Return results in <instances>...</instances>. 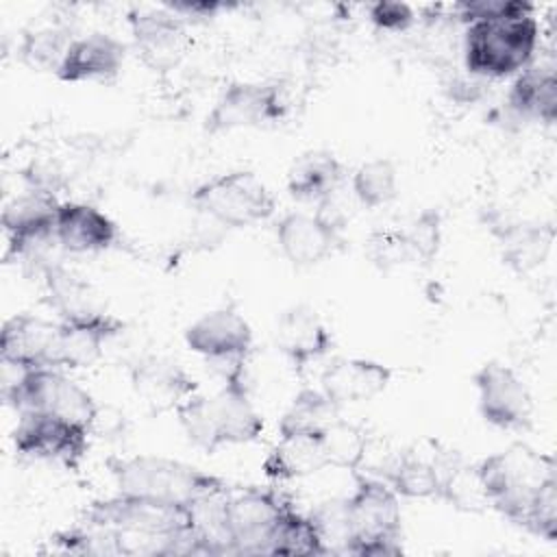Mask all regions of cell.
Returning a JSON list of instances; mask_svg holds the SVG:
<instances>
[{
    "label": "cell",
    "mask_w": 557,
    "mask_h": 557,
    "mask_svg": "<svg viewBox=\"0 0 557 557\" xmlns=\"http://www.w3.org/2000/svg\"><path fill=\"white\" fill-rule=\"evenodd\" d=\"M540 41L533 15H505L470 22L463 37V65L476 78H505L524 70Z\"/></svg>",
    "instance_id": "277c9868"
},
{
    "label": "cell",
    "mask_w": 557,
    "mask_h": 557,
    "mask_svg": "<svg viewBox=\"0 0 557 557\" xmlns=\"http://www.w3.org/2000/svg\"><path fill=\"white\" fill-rule=\"evenodd\" d=\"M74 39L76 37L72 28L65 24H50L26 30L20 41V59L35 70H48L57 74Z\"/></svg>",
    "instance_id": "f546056e"
},
{
    "label": "cell",
    "mask_w": 557,
    "mask_h": 557,
    "mask_svg": "<svg viewBox=\"0 0 557 557\" xmlns=\"http://www.w3.org/2000/svg\"><path fill=\"white\" fill-rule=\"evenodd\" d=\"M292 505L278 487H231L224 496V516L233 555H265L276 520Z\"/></svg>",
    "instance_id": "30bf717a"
},
{
    "label": "cell",
    "mask_w": 557,
    "mask_h": 557,
    "mask_svg": "<svg viewBox=\"0 0 557 557\" xmlns=\"http://www.w3.org/2000/svg\"><path fill=\"white\" fill-rule=\"evenodd\" d=\"M107 468L120 494L170 505H189L202 496L231 490L226 479L161 455L109 457Z\"/></svg>",
    "instance_id": "7a4b0ae2"
},
{
    "label": "cell",
    "mask_w": 557,
    "mask_h": 557,
    "mask_svg": "<svg viewBox=\"0 0 557 557\" xmlns=\"http://www.w3.org/2000/svg\"><path fill=\"white\" fill-rule=\"evenodd\" d=\"M124 331V322L104 311L63 318L57 337V370H81L94 366L104 346Z\"/></svg>",
    "instance_id": "ac0fdd59"
},
{
    "label": "cell",
    "mask_w": 557,
    "mask_h": 557,
    "mask_svg": "<svg viewBox=\"0 0 557 557\" xmlns=\"http://www.w3.org/2000/svg\"><path fill=\"white\" fill-rule=\"evenodd\" d=\"M83 522L124 533L176 540L189 531V509L187 505H170L117 492V496L94 500L85 509Z\"/></svg>",
    "instance_id": "ba28073f"
},
{
    "label": "cell",
    "mask_w": 557,
    "mask_h": 557,
    "mask_svg": "<svg viewBox=\"0 0 557 557\" xmlns=\"http://www.w3.org/2000/svg\"><path fill=\"white\" fill-rule=\"evenodd\" d=\"M126 59V46L107 35L89 33L76 37L57 70V78L63 83H87V81H111L120 74Z\"/></svg>",
    "instance_id": "7402d4cb"
},
{
    "label": "cell",
    "mask_w": 557,
    "mask_h": 557,
    "mask_svg": "<svg viewBox=\"0 0 557 557\" xmlns=\"http://www.w3.org/2000/svg\"><path fill=\"white\" fill-rule=\"evenodd\" d=\"M128 28L137 57L154 72L174 70L189 50L187 22L165 7L128 11Z\"/></svg>",
    "instance_id": "5bb4252c"
},
{
    "label": "cell",
    "mask_w": 557,
    "mask_h": 557,
    "mask_svg": "<svg viewBox=\"0 0 557 557\" xmlns=\"http://www.w3.org/2000/svg\"><path fill=\"white\" fill-rule=\"evenodd\" d=\"M329 466L322 437L315 435H278V442L263 459V474L274 481L307 479Z\"/></svg>",
    "instance_id": "484cf974"
},
{
    "label": "cell",
    "mask_w": 557,
    "mask_h": 557,
    "mask_svg": "<svg viewBox=\"0 0 557 557\" xmlns=\"http://www.w3.org/2000/svg\"><path fill=\"white\" fill-rule=\"evenodd\" d=\"M437 498L468 513H481L490 509V500L479 479L476 463H466L463 459H459L448 468V472L442 479Z\"/></svg>",
    "instance_id": "836d02e7"
},
{
    "label": "cell",
    "mask_w": 557,
    "mask_h": 557,
    "mask_svg": "<svg viewBox=\"0 0 557 557\" xmlns=\"http://www.w3.org/2000/svg\"><path fill=\"white\" fill-rule=\"evenodd\" d=\"M459 459V453L444 448L440 442L424 440L398 453L383 481L403 498H437L444 474Z\"/></svg>",
    "instance_id": "9a60e30c"
},
{
    "label": "cell",
    "mask_w": 557,
    "mask_h": 557,
    "mask_svg": "<svg viewBox=\"0 0 557 557\" xmlns=\"http://www.w3.org/2000/svg\"><path fill=\"white\" fill-rule=\"evenodd\" d=\"M39 274L44 278L48 305L61 315V320L100 311L94 305V292L89 283L76 276L74 272L65 270L59 261L46 265Z\"/></svg>",
    "instance_id": "f1b7e54d"
},
{
    "label": "cell",
    "mask_w": 557,
    "mask_h": 557,
    "mask_svg": "<svg viewBox=\"0 0 557 557\" xmlns=\"http://www.w3.org/2000/svg\"><path fill=\"white\" fill-rule=\"evenodd\" d=\"M7 405L20 411H44L91 429L98 403L76 381L57 368L20 370L15 379L2 385ZM91 433V431H89Z\"/></svg>",
    "instance_id": "52a82bcc"
},
{
    "label": "cell",
    "mask_w": 557,
    "mask_h": 557,
    "mask_svg": "<svg viewBox=\"0 0 557 557\" xmlns=\"http://www.w3.org/2000/svg\"><path fill=\"white\" fill-rule=\"evenodd\" d=\"M368 444H370L368 431L355 422L344 420V418H337L322 433V446H324L329 466L344 468L350 472L361 470Z\"/></svg>",
    "instance_id": "d6a6232c"
},
{
    "label": "cell",
    "mask_w": 557,
    "mask_h": 557,
    "mask_svg": "<svg viewBox=\"0 0 557 557\" xmlns=\"http://www.w3.org/2000/svg\"><path fill=\"white\" fill-rule=\"evenodd\" d=\"M476 470L490 507L524 531L535 527L546 496L557 490L555 459L522 442L487 455Z\"/></svg>",
    "instance_id": "6da1fadb"
},
{
    "label": "cell",
    "mask_w": 557,
    "mask_h": 557,
    "mask_svg": "<svg viewBox=\"0 0 557 557\" xmlns=\"http://www.w3.org/2000/svg\"><path fill=\"white\" fill-rule=\"evenodd\" d=\"M174 411L189 442L205 453L257 442L265 426L250 400V387L239 385H222L213 396L191 394Z\"/></svg>",
    "instance_id": "3957f363"
},
{
    "label": "cell",
    "mask_w": 557,
    "mask_h": 557,
    "mask_svg": "<svg viewBox=\"0 0 557 557\" xmlns=\"http://www.w3.org/2000/svg\"><path fill=\"white\" fill-rule=\"evenodd\" d=\"M481 418L503 431H527L533 422V396L511 366L483 363L474 376Z\"/></svg>",
    "instance_id": "7c38bea8"
},
{
    "label": "cell",
    "mask_w": 557,
    "mask_h": 557,
    "mask_svg": "<svg viewBox=\"0 0 557 557\" xmlns=\"http://www.w3.org/2000/svg\"><path fill=\"white\" fill-rule=\"evenodd\" d=\"M59 322L33 313H17L2 324L0 361L20 370L57 368Z\"/></svg>",
    "instance_id": "2e32d148"
},
{
    "label": "cell",
    "mask_w": 557,
    "mask_h": 557,
    "mask_svg": "<svg viewBox=\"0 0 557 557\" xmlns=\"http://www.w3.org/2000/svg\"><path fill=\"white\" fill-rule=\"evenodd\" d=\"M507 111L524 122H557V65L555 61H531L520 70L507 94Z\"/></svg>",
    "instance_id": "603a6c76"
},
{
    "label": "cell",
    "mask_w": 557,
    "mask_h": 557,
    "mask_svg": "<svg viewBox=\"0 0 557 557\" xmlns=\"http://www.w3.org/2000/svg\"><path fill=\"white\" fill-rule=\"evenodd\" d=\"M339 418V407L322 392L302 387L292 398L289 407L278 420V435H315L322 433Z\"/></svg>",
    "instance_id": "83f0119b"
},
{
    "label": "cell",
    "mask_w": 557,
    "mask_h": 557,
    "mask_svg": "<svg viewBox=\"0 0 557 557\" xmlns=\"http://www.w3.org/2000/svg\"><path fill=\"white\" fill-rule=\"evenodd\" d=\"M272 339L274 348L296 370V374H302L333 348V335L329 326L307 305L285 309L274 324Z\"/></svg>",
    "instance_id": "e0dca14e"
},
{
    "label": "cell",
    "mask_w": 557,
    "mask_h": 557,
    "mask_svg": "<svg viewBox=\"0 0 557 557\" xmlns=\"http://www.w3.org/2000/svg\"><path fill=\"white\" fill-rule=\"evenodd\" d=\"M352 196L366 209H379L396 198L398 172L389 159H370L352 172Z\"/></svg>",
    "instance_id": "1f68e13d"
},
{
    "label": "cell",
    "mask_w": 557,
    "mask_h": 557,
    "mask_svg": "<svg viewBox=\"0 0 557 557\" xmlns=\"http://www.w3.org/2000/svg\"><path fill=\"white\" fill-rule=\"evenodd\" d=\"M265 555H322L309 516L300 513L294 505L285 509L270 533Z\"/></svg>",
    "instance_id": "e575fe53"
},
{
    "label": "cell",
    "mask_w": 557,
    "mask_h": 557,
    "mask_svg": "<svg viewBox=\"0 0 557 557\" xmlns=\"http://www.w3.org/2000/svg\"><path fill=\"white\" fill-rule=\"evenodd\" d=\"M185 344L209 366L246 361L252 355L255 337L248 320L235 307H220L185 329Z\"/></svg>",
    "instance_id": "4fadbf2b"
},
{
    "label": "cell",
    "mask_w": 557,
    "mask_h": 557,
    "mask_svg": "<svg viewBox=\"0 0 557 557\" xmlns=\"http://www.w3.org/2000/svg\"><path fill=\"white\" fill-rule=\"evenodd\" d=\"M189 202L226 228H246L272 218L276 209L270 187L250 170H231L200 183Z\"/></svg>",
    "instance_id": "8992f818"
},
{
    "label": "cell",
    "mask_w": 557,
    "mask_h": 557,
    "mask_svg": "<svg viewBox=\"0 0 557 557\" xmlns=\"http://www.w3.org/2000/svg\"><path fill=\"white\" fill-rule=\"evenodd\" d=\"M131 385L137 398L152 411L176 409L185 398L198 392V383L176 361L163 357H144L131 368Z\"/></svg>",
    "instance_id": "44dd1931"
},
{
    "label": "cell",
    "mask_w": 557,
    "mask_h": 557,
    "mask_svg": "<svg viewBox=\"0 0 557 557\" xmlns=\"http://www.w3.org/2000/svg\"><path fill=\"white\" fill-rule=\"evenodd\" d=\"M57 239L65 252H102L117 242V226L94 205L61 202L57 211Z\"/></svg>",
    "instance_id": "cb8c5ba5"
},
{
    "label": "cell",
    "mask_w": 557,
    "mask_h": 557,
    "mask_svg": "<svg viewBox=\"0 0 557 557\" xmlns=\"http://www.w3.org/2000/svg\"><path fill=\"white\" fill-rule=\"evenodd\" d=\"M163 7H165L168 11L181 15L185 22H187V17H213L218 11L228 9V4H224V2H213V0H200V2H191V0H185V2H165Z\"/></svg>",
    "instance_id": "f35d334b"
},
{
    "label": "cell",
    "mask_w": 557,
    "mask_h": 557,
    "mask_svg": "<svg viewBox=\"0 0 557 557\" xmlns=\"http://www.w3.org/2000/svg\"><path fill=\"white\" fill-rule=\"evenodd\" d=\"M89 429L44 411H20L13 448L22 457L63 463L76 470L89 448Z\"/></svg>",
    "instance_id": "8fae6325"
},
{
    "label": "cell",
    "mask_w": 557,
    "mask_h": 557,
    "mask_svg": "<svg viewBox=\"0 0 557 557\" xmlns=\"http://www.w3.org/2000/svg\"><path fill=\"white\" fill-rule=\"evenodd\" d=\"M400 496L383 481L355 472V492L346 496L352 527L350 555L385 557L403 553Z\"/></svg>",
    "instance_id": "5b68a950"
},
{
    "label": "cell",
    "mask_w": 557,
    "mask_h": 557,
    "mask_svg": "<svg viewBox=\"0 0 557 557\" xmlns=\"http://www.w3.org/2000/svg\"><path fill=\"white\" fill-rule=\"evenodd\" d=\"M494 235L500 242L503 263H507L513 272L524 274L544 263L555 233L548 224L507 222L494 224Z\"/></svg>",
    "instance_id": "4316f807"
},
{
    "label": "cell",
    "mask_w": 557,
    "mask_h": 557,
    "mask_svg": "<svg viewBox=\"0 0 557 557\" xmlns=\"http://www.w3.org/2000/svg\"><path fill=\"white\" fill-rule=\"evenodd\" d=\"M287 98L272 81H233L228 83L205 117L209 135L237 128H259L276 124L287 115Z\"/></svg>",
    "instance_id": "9c48e42d"
},
{
    "label": "cell",
    "mask_w": 557,
    "mask_h": 557,
    "mask_svg": "<svg viewBox=\"0 0 557 557\" xmlns=\"http://www.w3.org/2000/svg\"><path fill=\"white\" fill-rule=\"evenodd\" d=\"M392 381V368L361 357H335L320 374V389L342 409L379 396Z\"/></svg>",
    "instance_id": "ffe728a7"
},
{
    "label": "cell",
    "mask_w": 557,
    "mask_h": 557,
    "mask_svg": "<svg viewBox=\"0 0 557 557\" xmlns=\"http://www.w3.org/2000/svg\"><path fill=\"white\" fill-rule=\"evenodd\" d=\"M368 257L374 265L381 270H392L396 265H403L405 261H411L409 248L403 237V228H376L370 233L366 244Z\"/></svg>",
    "instance_id": "8d00e7d4"
},
{
    "label": "cell",
    "mask_w": 557,
    "mask_h": 557,
    "mask_svg": "<svg viewBox=\"0 0 557 557\" xmlns=\"http://www.w3.org/2000/svg\"><path fill=\"white\" fill-rule=\"evenodd\" d=\"M346 178L344 163L329 150L302 152L287 170V191L296 200L320 202L339 191Z\"/></svg>",
    "instance_id": "d4e9b609"
},
{
    "label": "cell",
    "mask_w": 557,
    "mask_h": 557,
    "mask_svg": "<svg viewBox=\"0 0 557 557\" xmlns=\"http://www.w3.org/2000/svg\"><path fill=\"white\" fill-rule=\"evenodd\" d=\"M370 22L385 33H403L416 22V13L407 2H394V0H381L370 4L368 9Z\"/></svg>",
    "instance_id": "74e56055"
},
{
    "label": "cell",
    "mask_w": 557,
    "mask_h": 557,
    "mask_svg": "<svg viewBox=\"0 0 557 557\" xmlns=\"http://www.w3.org/2000/svg\"><path fill=\"white\" fill-rule=\"evenodd\" d=\"M307 516L322 555H350L352 527L348 518L346 498L324 500L315 505Z\"/></svg>",
    "instance_id": "4dcf8cb0"
},
{
    "label": "cell",
    "mask_w": 557,
    "mask_h": 557,
    "mask_svg": "<svg viewBox=\"0 0 557 557\" xmlns=\"http://www.w3.org/2000/svg\"><path fill=\"white\" fill-rule=\"evenodd\" d=\"M274 233L283 257L296 268L315 265L342 246V231L318 213H285Z\"/></svg>",
    "instance_id": "d6986e66"
},
{
    "label": "cell",
    "mask_w": 557,
    "mask_h": 557,
    "mask_svg": "<svg viewBox=\"0 0 557 557\" xmlns=\"http://www.w3.org/2000/svg\"><path fill=\"white\" fill-rule=\"evenodd\" d=\"M405 244L409 248L411 261L431 263L442 246V213L437 209H422L403 228Z\"/></svg>",
    "instance_id": "d590c367"
}]
</instances>
